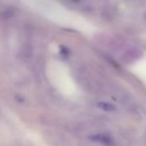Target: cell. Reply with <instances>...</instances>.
Instances as JSON below:
<instances>
[{
    "mask_svg": "<svg viewBox=\"0 0 146 146\" xmlns=\"http://www.w3.org/2000/svg\"><path fill=\"white\" fill-rule=\"evenodd\" d=\"M141 55H142V52L139 49L132 47L125 52L123 58L125 63H132L137 59H138L141 57Z\"/></svg>",
    "mask_w": 146,
    "mask_h": 146,
    "instance_id": "cell-1",
    "label": "cell"
},
{
    "mask_svg": "<svg viewBox=\"0 0 146 146\" xmlns=\"http://www.w3.org/2000/svg\"><path fill=\"white\" fill-rule=\"evenodd\" d=\"M95 140L103 143V144H107V145H110L113 143V140L111 137H108L107 135L102 134V135H97L95 137Z\"/></svg>",
    "mask_w": 146,
    "mask_h": 146,
    "instance_id": "cell-3",
    "label": "cell"
},
{
    "mask_svg": "<svg viewBox=\"0 0 146 146\" xmlns=\"http://www.w3.org/2000/svg\"><path fill=\"white\" fill-rule=\"evenodd\" d=\"M98 108H101L102 110H104L106 112H115L117 111V107L110 102H101L97 104Z\"/></svg>",
    "mask_w": 146,
    "mask_h": 146,
    "instance_id": "cell-2",
    "label": "cell"
}]
</instances>
